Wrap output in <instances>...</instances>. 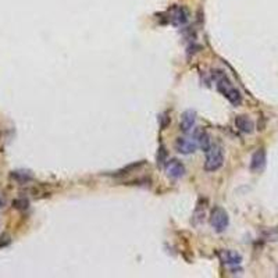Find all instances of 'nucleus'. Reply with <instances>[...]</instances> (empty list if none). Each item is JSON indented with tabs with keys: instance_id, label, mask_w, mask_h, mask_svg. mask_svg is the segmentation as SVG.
I'll return each mask as SVG.
<instances>
[{
	"instance_id": "nucleus-1",
	"label": "nucleus",
	"mask_w": 278,
	"mask_h": 278,
	"mask_svg": "<svg viewBox=\"0 0 278 278\" xmlns=\"http://www.w3.org/2000/svg\"><path fill=\"white\" fill-rule=\"evenodd\" d=\"M213 78L214 81H216L217 89L224 95V98H227L234 106L241 105V102H242V95H241V92L236 89L235 86L231 84V81H229L228 77H227L224 72L216 70V71H213Z\"/></svg>"
},
{
	"instance_id": "nucleus-2",
	"label": "nucleus",
	"mask_w": 278,
	"mask_h": 278,
	"mask_svg": "<svg viewBox=\"0 0 278 278\" xmlns=\"http://www.w3.org/2000/svg\"><path fill=\"white\" fill-rule=\"evenodd\" d=\"M206 153V162H205V170L214 172L220 170L224 164V153L222 148L217 143H212V146L205 152Z\"/></svg>"
},
{
	"instance_id": "nucleus-3",
	"label": "nucleus",
	"mask_w": 278,
	"mask_h": 278,
	"mask_svg": "<svg viewBox=\"0 0 278 278\" xmlns=\"http://www.w3.org/2000/svg\"><path fill=\"white\" fill-rule=\"evenodd\" d=\"M210 224L217 232H224L228 228L229 217L227 212L222 207H214L212 210V217H210Z\"/></svg>"
},
{
	"instance_id": "nucleus-4",
	"label": "nucleus",
	"mask_w": 278,
	"mask_h": 278,
	"mask_svg": "<svg viewBox=\"0 0 278 278\" xmlns=\"http://www.w3.org/2000/svg\"><path fill=\"white\" fill-rule=\"evenodd\" d=\"M168 18H170V22H171L172 25H175V27H182V25H185L188 20H189V13H188V10L185 7H181V6H175V7H172L170 10V13H168Z\"/></svg>"
},
{
	"instance_id": "nucleus-5",
	"label": "nucleus",
	"mask_w": 278,
	"mask_h": 278,
	"mask_svg": "<svg viewBox=\"0 0 278 278\" xmlns=\"http://www.w3.org/2000/svg\"><path fill=\"white\" fill-rule=\"evenodd\" d=\"M166 174L167 177H170L172 179H178L181 177H184L185 174V167L184 164L178 162L177 159H171V160H167L166 163Z\"/></svg>"
},
{
	"instance_id": "nucleus-6",
	"label": "nucleus",
	"mask_w": 278,
	"mask_h": 278,
	"mask_svg": "<svg viewBox=\"0 0 278 278\" xmlns=\"http://www.w3.org/2000/svg\"><path fill=\"white\" fill-rule=\"evenodd\" d=\"M199 143L196 139L193 138H186V136H182V138H178L177 142H175V149L178 150L181 155H191L195 150L198 149Z\"/></svg>"
},
{
	"instance_id": "nucleus-7",
	"label": "nucleus",
	"mask_w": 278,
	"mask_h": 278,
	"mask_svg": "<svg viewBox=\"0 0 278 278\" xmlns=\"http://www.w3.org/2000/svg\"><path fill=\"white\" fill-rule=\"evenodd\" d=\"M266 160H267L266 150H264V148H259L252 155V159H250V170L253 172L263 171L264 167H266Z\"/></svg>"
},
{
	"instance_id": "nucleus-8",
	"label": "nucleus",
	"mask_w": 278,
	"mask_h": 278,
	"mask_svg": "<svg viewBox=\"0 0 278 278\" xmlns=\"http://www.w3.org/2000/svg\"><path fill=\"white\" fill-rule=\"evenodd\" d=\"M196 124V114L193 110H186L181 115V122H179V128L184 134H189Z\"/></svg>"
},
{
	"instance_id": "nucleus-9",
	"label": "nucleus",
	"mask_w": 278,
	"mask_h": 278,
	"mask_svg": "<svg viewBox=\"0 0 278 278\" xmlns=\"http://www.w3.org/2000/svg\"><path fill=\"white\" fill-rule=\"evenodd\" d=\"M235 125L236 128L239 129L241 132H245V134H252L253 129H255V124L248 115H238L235 118Z\"/></svg>"
},
{
	"instance_id": "nucleus-10",
	"label": "nucleus",
	"mask_w": 278,
	"mask_h": 278,
	"mask_svg": "<svg viewBox=\"0 0 278 278\" xmlns=\"http://www.w3.org/2000/svg\"><path fill=\"white\" fill-rule=\"evenodd\" d=\"M222 262L227 266H239L242 263V256L234 250H225L222 253Z\"/></svg>"
},
{
	"instance_id": "nucleus-11",
	"label": "nucleus",
	"mask_w": 278,
	"mask_h": 278,
	"mask_svg": "<svg viewBox=\"0 0 278 278\" xmlns=\"http://www.w3.org/2000/svg\"><path fill=\"white\" fill-rule=\"evenodd\" d=\"M196 141L199 143V146L203 149V152H206L210 146H212V139H210V135L207 134L206 131H200L198 136H196Z\"/></svg>"
},
{
	"instance_id": "nucleus-12",
	"label": "nucleus",
	"mask_w": 278,
	"mask_h": 278,
	"mask_svg": "<svg viewBox=\"0 0 278 278\" xmlns=\"http://www.w3.org/2000/svg\"><path fill=\"white\" fill-rule=\"evenodd\" d=\"M166 162H167V150H166L164 146H160V148H159V152H157V164H159V166H163Z\"/></svg>"
},
{
	"instance_id": "nucleus-13",
	"label": "nucleus",
	"mask_w": 278,
	"mask_h": 278,
	"mask_svg": "<svg viewBox=\"0 0 278 278\" xmlns=\"http://www.w3.org/2000/svg\"><path fill=\"white\" fill-rule=\"evenodd\" d=\"M1 205H3V200L0 199V206H1Z\"/></svg>"
}]
</instances>
